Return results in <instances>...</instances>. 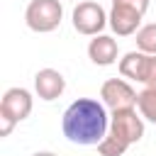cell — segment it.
Segmentation results:
<instances>
[{"label": "cell", "mask_w": 156, "mask_h": 156, "mask_svg": "<svg viewBox=\"0 0 156 156\" xmlns=\"http://www.w3.org/2000/svg\"><path fill=\"white\" fill-rule=\"evenodd\" d=\"M61 132L71 144L98 146L110 132V117L105 102L93 98L73 100L61 117Z\"/></svg>", "instance_id": "1"}, {"label": "cell", "mask_w": 156, "mask_h": 156, "mask_svg": "<svg viewBox=\"0 0 156 156\" xmlns=\"http://www.w3.org/2000/svg\"><path fill=\"white\" fill-rule=\"evenodd\" d=\"M63 20V5L61 0H29L24 10V22L32 32L46 34L54 32Z\"/></svg>", "instance_id": "2"}, {"label": "cell", "mask_w": 156, "mask_h": 156, "mask_svg": "<svg viewBox=\"0 0 156 156\" xmlns=\"http://www.w3.org/2000/svg\"><path fill=\"white\" fill-rule=\"evenodd\" d=\"M119 73L122 78L136 80L144 88L146 85H156V54H146V51H129L119 58Z\"/></svg>", "instance_id": "3"}, {"label": "cell", "mask_w": 156, "mask_h": 156, "mask_svg": "<svg viewBox=\"0 0 156 156\" xmlns=\"http://www.w3.org/2000/svg\"><path fill=\"white\" fill-rule=\"evenodd\" d=\"M71 20H73V29L78 34H83V37H98L105 29V24H110L107 22V12L102 10V5L93 2V0L78 2L73 7Z\"/></svg>", "instance_id": "4"}, {"label": "cell", "mask_w": 156, "mask_h": 156, "mask_svg": "<svg viewBox=\"0 0 156 156\" xmlns=\"http://www.w3.org/2000/svg\"><path fill=\"white\" fill-rule=\"evenodd\" d=\"M110 134H115L127 146L141 141L144 136V117L136 115V107L129 110H115L110 115Z\"/></svg>", "instance_id": "5"}, {"label": "cell", "mask_w": 156, "mask_h": 156, "mask_svg": "<svg viewBox=\"0 0 156 156\" xmlns=\"http://www.w3.org/2000/svg\"><path fill=\"white\" fill-rule=\"evenodd\" d=\"M136 98L139 93L129 85V80L124 78H110L102 83L100 88V100L105 102V107L110 112L115 110H129V107H136Z\"/></svg>", "instance_id": "6"}, {"label": "cell", "mask_w": 156, "mask_h": 156, "mask_svg": "<svg viewBox=\"0 0 156 156\" xmlns=\"http://www.w3.org/2000/svg\"><path fill=\"white\" fill-rule=\"evenodd\" d=\"M141 20L144 15L129 5H119V2H112V10L107 15V22L112 27V32L117 37H129V34H136L139 27H141Z\"/></svg>", "instance_id": "7"}, {"label": "cell", "mask_w": 156, "mask_h": 156, "mask_svg": "<svg viewBox=\"0 0 156 156\" xmlns=\"http://www.w3.org/2000/svg\"><path fill=\"white\" fill-rule=\"evenodd\" d=\"M32 107H34V98L27 88H10L0 98V112L10 115L15 122L27 119L32 115Z\"/></svg>", "instance_id": "8"}, {"label": "cell", "mask_w": 156, "mask_h": 156, "mask_svg": "<svg viewBox=\"0 0 156 156\" xmlns=\"http://www.w3.org/2000/svg\"><path fill=\"white\" fill-rule=\"evenodd\" d=\"M34 90H37L39 100L51 102V100H56V98L63 95V90H66V78H63L61 71H56V68H41V71H37V76H34Z\"/></svg>", "instance_id": "9"}, {"label": "cell", "mask_w": 156, "mask_h": 156, "mask_svg": "<svg viewBox=\"0 0 156 156\" xmlns=\"http://www.w3.org/2000/svg\"><path fill=\"white\" fill-rule=\"evenodd\" d=\"M117 54H119V46L107 34L93 37L90 44H88V56H90V61L95 66H112V63H117Z\"/></svg>", "instance_id": "10"}, {"label": "cell", "mask_w": 156, "mask_h": 156, "mask_svg": "<svg viewBox=\"0 0 156 156\" xmlns=\"http://www.w3.org/2000/svg\"><path fill=\"white\" fill-rule=\"evenodd\" d=\"M136 107H139V115H141L146 122L156 124V85H146V88L139 93Z\"/></svg>", "instance_id": "11"}, {"label": "cell", "mask_w": 156, "mask_h": 156, "mask_svg": "<svg viewBox=\"0 0 156 156\" xmlns=\"http://www.w3.org/2000/svg\"><path fill=\"white\" fill-rule=\"evenodd\" d=\"M136 49L146 54H156V22L141 24L136 32Z\"/></svg>", "instance_id": "12"}, {"label": "cell", "mask_w": 156, "mask_h": 156, "mask_svg": "<svg viewBox=\"0 0 156 156\" xmlns=\"http://www.w3.org/2000/svg\"><path fill=\"white\" fill-rule=\"evenodd\" d=\"M129 146L124 144V141H119L115 134H105V139L98 144V151H100V156H124V151H127Z\"/></svg>", "instance_id": "13"}, {"label": "cell", "mask_w": 156, "mask_h": 156, "mask_svg": "<svg viewBox=\"0 0 156 156\" xmlns=\"http://www.w3.org/2000/svg\"><path fill=\"white\" fill-rule=\"evenodd\" d=\"M15 119L10 117V115H5V112H0V136H10V132L15 129Z\"/></svg>", "instance_id": "14"}, {"label": "cell", "mask_w": 156, "mask_h": 156, "mask_svg": "<svg viewBox=\"0 0 156 156\" xmlns=\"http://www.w3.org/2000/svg\"><path fill=\"white\" fill-rule=\"evenodd\" d=\"M112 2H119V5H129V7L139 10L141 15H146V10H149V0H112Z\"/></svg>", "instance_id": "15"}, {"label": "cell", "mask_w": 156, "mask_h": 156, "mask_svg": "<svg viewBox=\"0 0 156 156\" xmlns=\"http://www.w3.org/2000/svg\"><path fill=\"white\" fill-rule=\"evenodd\" d=\"M34 156H58V154H54V151H37Z\"/></svg>", "instance_id": "16"}]
</instances>
